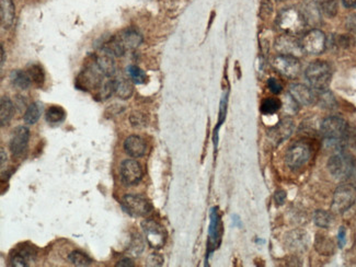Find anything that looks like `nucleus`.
<instances>
[{"label":"nucleus","instance_id":"nucleus-39","mask_svg":"<svg viewBox=\"0 0 356 267\" xmlns=\"http://www.w3.org/2000/svg\"><path fill=\"white\" fill-rule=\"evenodd\" d=\"M266 85H268L269 90L273 94H278V93L282 92V89H283L282 85H281V82H279L276 78H269Z\"/></svg>","mask_w":356,"mask_h":267},{"label":"nucleus","instance_id":"nucleus-3","mask_svg":"<svg viewBox=\"0 0 356 267\" xmlns=\"http://www.w3.org/2000/svg\"><path fill=\"white\" fill-rule=\"evenodd\" d=\"M276 24L285 34L295 36L304 32L308 23L301 11L295 8H286L278 13Z\"/></svg>","mask_w":356,"mask_h":267},{"label":"nucleus","instance_id":"nucleus-7","mask_svg":"<svg viewBox=\"0 0 356 267\" xmlns=\"http://www.w3.org/2000/svg\"><path fill=\"white\" fill-rule=\"evenodd\" d=\"M356 202V188L344 184L339 186L333 193L331 211L334 214L342 215L347 212Z\"/></svg>","mask_w":356,"mask_h":267},{"label":"nucleus","instance_id":"nucleus-47","mask_svg":"<svg viewBox=\"0 0 356 267\" xmlns=\"http://www.w3.org/2000/svg\"><path fill=\"white\" fill-rule=\"evenodd\" d=\"M342 5L346 9H356V0H342Z\"/></svg>","mask_w":356,"mask_h":267},{"label":"nucleus","instance_id":"nucleus-32","mask_svg":"<svg viewBox=\"0 0 356 267\" xmlns=\"http://www.w3.org/2000/svg\"><path fill=\"white\" fill-rule=\"evenodd\" d=\"M45 119L50 124H61L66 119V112L62 106L52 105L46 110Z\"/></svg>","mask_w":356,"mask_h":267},{"label":"nucleus","instance_id":"nucleus-17","mask_svg":"<svg viewBox=\"0 0 356 267\" xmlns=\"http://www.w3.org/2000/svg\"><path fill=\"white\" fill-rule=\"evenodd\" d=\"M294 128V121L290 118H285L269 130V138L275 145H279L293 135Z\"/></svg>","mask_w":356,"mask_h":267},{"label":"nucleus","instance_id":"nucleus-38","mask_svg":"<svg viewBox=\"0 0 356 267\" xmlns=\"http://www.w3.org/2000/svg\"><path fill=\"white\" fill-rule=\"evenodd\" d=\"M144 247H145V242H144L143 238L138 235H135L131 241L130 244V252L132 253V255H139L143 251Z\"/></svg>","mask_w":356,"mask_h":267},{"label":"nucleus","instance_id":"nucleus-48","mask_svg":"<svg viewBox=\"0 0 356 267\" xmlns=\"http://www.w3.org/2000/svg\"><path fill=\"white\" fill-rule=\"evenodd\" d=\"M0 154H2V159H0V165H2V170H4L5 163L7 162V154H6L5 149L3 147H2V151H0Z\"/></svg>","mask_w":356,"mask_h":267},{"label":"nucleus","instance_id":"nucleus-52","mask_svg":"<svg viewBox=\"0 0 356 267\" xmlns=\"http://www.w3.org/2000/svg\"><path fill=\"white\" fill-rule=\"evenodd\" d=\"M276 2H278V3H284V2H287V0H276Z\"/></svg>","mask_w":356,"mask_h":267},{"label":"nucleus","instance_id":"nucleus-51","mask_svg":"<svg viewBox=\"0 0 356 267\" xmlns=\"http://www.w3.org/2000/svg\"><path fill=\"white\" fill-rule=\"evenodd\" d=\"M351 177L355 180V183H356V161H355V163H354V168H353V172H352Z\"/></svg>","mask_w":356,"mask_h":267},{"label":"nucleus","instance_id":"nucleus-24","mask_svg":"<svg viewBox=\"0 0 356 267\" xmlns=\"http://www.w3.org/2000/svg\"><path fill=\"white\" fill-rule=\"evenodd\" d=\"M315 249L321 255H332L334 253V242L331 238L324 235V233H317L315 239Z\"/></svg>","mask_w":356,"mask_h":267},{"label":"nucleus","instance_id":"nucleus-21","mask_svg":"<svg viewBox=\"0 0 356 267\" xmlns=\"http://www.w3.org/2000/svg\"><path fill=\"white\" fill-rule=\"evenodd\" d=\"M35 252L32 246H20L11 254L10 263L15 267H28L31 261H34Z\"/></svg>","mask_w":356,"mask_h":267},{"label":"nucleus","instance_id":"nucleus-20","mask_svg":"<svg viewBox=\"0 0 356 267\" xmlns=\"http://www.w3.org/2000/svg\"><path fill=\"white\" fill-rule=\"evenodd\" d=\"M124 150L132 158H140L146 152V143L141 137L132 135L125 139Z\"/></svg>","mask_w":356,"mask_h":267},{"label":"nucleus","instance_id":"nucleus-1","mask_svg":"<svg viewBox=\"0 0 356 267\" xmlns=\"http://www.w3.org/2000/svg\"><path fill=\"white\" fill-rule=\"evenodd\" d=\"M143 43V36L135 29L130 28L121 31L106 42L102 51L113 57L123 56L125 53L136 49Z\"/></svg>","mask_w":356,"mask_h":267},{"label":"nucleus","instance_id":"nucleus-28","mask_svg":"<svg viewBox=\"0 0 356 267\" xmlns=\"http://www.w3.org/2000/svg\"><path fill=\"white\" fill-rule=\"evenodd\" d=\"M114 86H115V94L122 100L130 99L134 92V88L131 80L126 78L114 79Z\"/></svg>","mask_w":356,"mask_h":267},{"label":"nucleus","instance_id":"nucleus-46","mask_svg":"<svg viewBox=\"0 0 356 267\" xmlns=\"http://www.w3.org/2000/svg\"><path fill=\"white\" fill-rule=\"evenodd\" d=\"M117 267H133L134 266V262L129 257L122 258L121 261H118L116 264Z\"/></svg>","mask_w":356,"mask_h":267},{"label":"nucleus","instance_id":"nucleus-14","mask_svg":"<svg viewBox=\"0 0 356 267\" xmlns=\"http://www.w3.org/2000/svg\"><path fill=\"white\" fill-rule=\"evenodd\" d=\"M121 181L125 186H135L143 179V170L140 164L133 159H126L121 163L120 168Z\"/></svg>","mask_w":356,"mask_h":267},{"label":"nucleus","instance_id":"nucleus-13","mask_svg":"<svg viewBox=\"0 0 356 267\" xmlns=\"http://www.w3.org/2000/svg\"><path fill=\"white\" fill-rule=\"evenodd\" d=\"M223 236V224L216 207H213L209 212V227H208V241L207 253H213L219 246Z\"/></svg>","mask_w":356,"mask_h":267},{"label":"nucleus","instance_id":"nucleus-19","mask_svg":"<svg viewBox=\"0 0 356 267\" xmlns=\"http://www.w3.org/2000/svg\"><path fill=\"white\" fill-rule=\"evenodd\" d=\"M288 93L299 105H311L317 101V96L312 88L302 83H293L288 88Z\"/></svg>","mask_w":356,"mask_h":267},{"label":"nucleus","instance_id":"nucleus-49","mask_svg":"<svg viewBox=\"0 0 356 267\" xmlns=\"http://www.w3.org/2000/svg\"><path fill=\"white\" fill-rule=\"evenodd\" d=\"M6 63V52L4 49V46L2 45V70L4 69V65Z\"/></svg>","mask_w":356,"mask_h":267},{"label":"nucleus","instance_id":"nucleus-27","mask_svg":"<svg viewBox=\"0 0 356 267\" xmlns=\"http://www.w3.org/2000/svg\"><path fill=\"white\" fill-rule=\"evenodd\" d=\"M10 81L12 86L18 88L20 90H27L31 87L32 81L27 71H23L21 69L12 70L10 73Z\"/></svg>","mask_w":356,"mask_h":267},{"label":"nucleus","instance_id":"nucleus-23","mask_svg":"<svg viewBox=\"0 0 356 267\" xmlns=\"http://www.w3.org/2000/svg\"><path fill=\"white\" fill-rule=\"evenodd\" d=\"M95 60L99 66V68L103 72L105 77L111 78L112 76H114L115 63H114V57L112 55H110L102 51V53H100L99 55L95 57Z\"/></svg>","mask_w":356,"mask_h":267},{"label":"nucleus","instance_id":"nucleus-2","mask_svg":"<svg viewBox=\"0 0 356 267\" xmlns=\"http://www.w3.org/2000/svg\"><path fill=\"white\" fill-rule=\"evenodd\" d=\"M332 67L326 61H315L310 63L305 70V78L317 92L328 90L332 79Z\"/></svg>","mask_w":356,"mask_h":267},{"label":"nucleus","instance_id":"nucleus-42","mask_svg":"<svg viewBox=\"0 0 356 267\" xmlns=\"http://www.w3.org/2000/svg\"><path fill=\"white\" fill-rule=\"evenodd\" d=\"M131 123L135 127H139V126H141V125L146 124L145 120L143 119V115L140 113H136V112L131 115Z\"/></svg>","mask_w":356,"mask_h":267},{"label":"nucleus","instance_id":"nucleus-30","mask_svg":"<svg viewBox=\"0 0 356 267\" xmlns=\"http://www.w3.org/2000/svg\"><path fill=\"white\" fill-rule=\"evenodd\" d=\"M42 110H43V107H42V104L34 102L31 103L27 110L24 112L23 115V121L24 123H27L28 125H33L35 124L42 115Z\"/></svg>","mask_w":356,"mask_h":267},{"label":"nucleus","instance_id":"nucleus-26","mask_svg":"<svg viewBox=\"0 0 356 267\" xmlns=\"http://www.w3.org/2000/svg\"><path fill=\"white\" fill-rule=\"evenodd\" d=\"M307 23L317 24L321 20L320 5L317 0H307L305 4V12H302Z\"/></svg>","mask_w":356,"mask_h":267},{"label":"nucleus","instance_id":"nucleus-44","mask_svg":"<svg viewBox=\"0 0 356 267\" xmlns=\"http://www.w3.org/2000/svg\"><path fill=\"white\" fill-rule=\"evenodd\" d=\"M274 200H275V203L277 206H282L285 204V200H286V193H285V190H282V189H278L275 192V194H274Z\"/></svg>","mask_w":356,"mask_h":267},{"label":"nucleus","instance_id":"nucleus-12","mask_svg":"<svg viewBox=\"0 0 356 267\" xmlns=\"http://www.w3.org/2000/svg\"><path fill=\"white\" fill-rule=\"evenodd\" d=\"M273 68L286 78H296L300 73L301 66L297 57L290 55H278L272 61Z\"/></svg>","mask_w":356,"mask_h":267},{"label":"nucleus","instance_id":"nucleus-29","mask_svg":"<svg viewBox=\"0 0 356 267\" xmlns=\"http://www.w3.org/2000/svg\"><path fill=\"white\" fill-rule=\"evenodd\" d=\"M313 222L317 227L328 229L333 224V215L324 209H318L313 214Z\"/></svg>","mask_w":356,"mask_h":267},{"label":"nucleus","instance_id":"nucleus-31","mask_svg":"<svg viewBox=\"0 0 356 267\" xmlns=\"http://www.w3.org/2000/svg\"><path fill=\"white\" fill-rule=\"evenodd\" d=\"M27 72L29 73V76L31 78L32 85H35L38 88L43 87L45 82V72L42 68V66L39 64H33L31 65Z\"/></svg>","mask_w":356,"mask_h":267},{"label":"nucleus","instance_id":"nucleus-22","mask_svg":"<svg viewBox=\"0 0 356 267\" xmlns=\"http://www.w3.org/2000/svg\"><path fill=\"white\" fill-rule=\"evenodd\" d=\"M15 20V8L13 0H2L0 2V23L3 29L9 30Z\"/></svg>","mask_w":356,"mask_h":267},{"label":"nucleus","instance_id":"nucleus-9","mask_svg":"<svg viewBox=\"0 0 356 267\" xmlns=\"http://www.w3.org/2000/svg\"><path fill=\"white\" fill-rule=\"evenodd\" d=\"M347 128L349 125L340 116H329L321 122L320 132L325 139L343 140Z\"/></svg>","mask_w":356,"mask_h":267},{"label":"nucleus","instance_id":"nucleus-4","mask_svg":"<svg viewBox=\"0 0 356 267\" xmlns=\"http://www.w3.org/2000/svg\"><path fill=\"white\" fill-rule=\"evenodd\" d=\"M355 161L350 154L344 150L335 152L328 160V170L335 180L344 181L351 178Z\"/></svg>","mask_w":356,"mask_h":267},{"label":"nucleus","instance_id":"nucleus-10","mask_svg":"<svg viewBox=\"0 0 356 267\" xmlns=\"http://www.w3.org/2000/svg\"><path fill=\"white\" fill-rule=\"evenodd\" d=\"M304 52L309 55H320L327 47V37L324 32L319 29L308 31L300 40Z\"/></svg>","mask_w":356,"mask_h":267},{"label":"nucleus","instance_id":"nucleus-41","mask_svg":"<svg viewBox=\"0 0 356 267\" xmlns=\"http://www.w3.org/2000/svg\"><path fill=\"white\" fill-rule=\"evenodd\" d=\"M273 11V6L271 0H262L261 2V14L263 16H269L270 14H272Z\"/></svg>","mask_w":356,"mask_h":267},{"label":"nucleus","instance_id":"nucleus-37","mask_svg":"<svg viewBox=\"0 0 356 267\" xmlns=\"http://www.w3.org/2000/svg\"><path fill=\"white\" fill-rule=\"evenodd\" d=\"M68 261L75 265L79 267L89 266L92 264V260L87 255L80 251H74L68 255Z\"/></svg>","mask_w":356,"mask_h":267},{"label":"nucleus","instance_id":"nucleus-16","mask_svg":"<svg viewBox=\"0 0 356 267\" xmlns=\"http://www.w3.org/2000/svg\"><path fill=\"white\" fill-rule=\"evenodd\" d=\"M29 139H30V130L25 126H19L16 127L10 138L9 148L11 155L15 158L21 157L25 151L28 150L29 146Z\"/></svg>","mask_w":356,"mask_h":267},{"label":"nucleus","instance_id":"nucleus-34","mask_svg":"<svg viewBox=\"0 0 356 267\" xmlns=\"http://www.w3.org/2000/svg\"><path fill=\"white\" fill-rule=\"evenodd\" d=\"M320 10L327 18L332 19L339 11V0H319Z\"/></svg>","mask_w":356,"mask_h":267},{"label":"nucleus","instance_id":"nucleus-11","mask_svg":"<svg viewBox=\"0 0 356 267\" xmlns=\"http://www.w3.org/2000/svg\"><path fill=\"white\" fill-rule=\"evenodd\" d=\"M141 228L145 233L148 244L152 249L159 250L165 245L167 233L161 224L152 219H146L141 222Z\"/></svg>","mask_w":356,"mask_h":267},{"label":"nucleus","instance_id":"nucleus-5","mask_svg":"<svg viewBox=\"0 0 356 267\" xmlns=\"http://www.w3.org/2000/svg\"><path fill=\"white\" fill-rule=\"evenodd\" d=\"M312 156V147L306 140H299L288 147L285 154V163L288 168L297 170L306 165Z\"/></svg>","mask_w":356,"mask_h":267},{"label":"nucleus","instance_id":"nucleus-43","mask_svg":"<svg viewBox=\"0 0 356 267\" xmlns=\"http://www.w3.org/2000/svg\"><path fill=\"white\" fill-rule=\"evenodd\" d=\"M345 26H346L347 30H350L352 32H356V13L347 16L346 20H345Z\"/></svg>","mask_w":356,"mask_h":267},{"label":"nucleus","instance_id":"nucleus-18","mask_svg":"<svg viewBox=\"0 0 356 267\" xmlns=\"http://www.w3.org/2000/svg\"><path fill=\"white\" fill-rule=\"evenodd\" d=\"M285 244L291 251L304 252L310 244V237L305 230L295 229L285 236Z\"/></svg>","mask_w":356,"mask_h":267},{"label":"nucleus","instance_id":"nucleus-33","mask_svg":"<svg viewBox=\"0 0 356 267\" xmlns=\"http://www.w3.org/2000/svg\"><path fill=\"white\" fill-rule=\"evenodd\" d=\"M127 76L130 77V80L134 82L135 85H143V83L146 82L147 74L143 69H140L139 67L135 65H130L127 66L126 68Z\"/></svg>","mask_w":356,"mask_h":267},{"label":"nucleus","instance_id":"nucleus-6","mask_svg":"<svg viewBox=\"0 0 356 267\" xmlns=\"http://www.w3.org/2000/svg\"><path fill=\"white\" fill-rule=\"evenodd\" d=\"M105 76L99 68L96 60L90 61L76 78V87L83 91L100 89Z\"/></svg>","mask_w":356,"mask_h":267},{"label":"nucleus","instance_id":"nucleus-35","mask_svg":"<svg viewBox=\"0 0 356 267\" xmlns=\"http://www.w3.org/2000/svg\"><path fill=\"white\" fill-rule=\"evenodd\" d=\"M281 101L278 99L275 98H268L264 99L261 103L260 111L263 115H272L276 113L279 108H281Z\"/></svg>","mask_w":356,"mask_h":267},{"label":"nucleus","instance_id":"nucleus-15","mask_svg":"<svg viewBox=\"0 0 356 267\" xmlns=\"http://www.w3.org/2000/svg\"><path fill=\"white\" fill-rule=\"evenodd\" d=\"M274 47L279 55H290L294 57H299L305 52L302 49L300 41L293 35L283 34L276 37Z\"/></svg>","mask_w":356,"mask_h":267},{"label":"nucleus","instance_id":"nucleus-8","mask_svg":"<svg viewBox=\"0 0 356 267\" xmlns=\"http://www.w3.org/2000/svg\"><path fill=\"white\" fill-rule=\"evenodd\" d=\"M121 205L124 212L132 217H146L152 212L150 200L138 194L125 195Z\"/></svg>","mask_w":356,"mask_h":267},{"label":"nucleus","instance_id":"nucleus-50","mask_svg":"<svg viewBox=\"0 0 356 267\" xmlns=\"http://www.w3.org/2000/svg\"><path fill=\"white\" fill-rule=\"evenodd\" d=\"M233 220H234V222H235V224H237V226H241V222H240V220H239V218H238V217H237V216H234L233 217Z\"/></svg>","mask_w":356,"mask_h":267},{"label":"nucleus","instance_id":"nucleus-45","mask_svg":"<svg viewBox=\"0 0 356 267\" xmlns=\"http://www.w3.org/2000/svg\"><path fill=\"white\" fill-rule=\"evenodd\" d=\"M337 241H339V246L343 247L346 243V230L345 227H341L337 233Z\"/></svg>","mask_w":356,"mask_h":267},{"label":"nucleus","instance_id":"nucleus-36","mask_svg":"<svg viewBox=\"0 0 356 267\" xmlns=\"http://www.w3.org/2000/svg\"><path fill=\"white\" fill-rule=\"evenodd\" d=\"M318 93L317 102L321 107L327 108V110H332V108L336 107V100L332 92H330L329 90H325Z\"/></svg>","mask_w":356,"mask_h":267},{"label":"nucleus","instance_id":"nucleus-25","mask_svg":"<svg viewBox=\"0 0 356 267\" xmlns=\"http://www.w3.org/2000/svg\"><path fill=\"white\" fill-rule=\"evenodd\" d=\"M14 115V104L8 96L2 97L0 100V123L2 127H5L6 125L9 124Z\"/></svg>","mask_w":356,"mask_h":267},{"label":"nucleus","instance_id":"nucleus-40","mask_svg":"<svg viewBox=\"0 0 356 267\" xmlns=\"http://www.w3.org/2000/svg\"><path fill=\"white\" fill-rule=\"evenodd\" d=\"M164 264V257L158 253H152L147 258V266H161Z\"/></svg>","mask_w":356,"mask_h":267}]
</instances>
